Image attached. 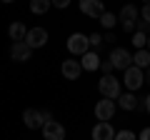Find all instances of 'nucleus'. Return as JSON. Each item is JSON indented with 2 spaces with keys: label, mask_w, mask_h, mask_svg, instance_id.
I'll return each mask as SVG.
<instances>
[{
  "label": "nucleus",
  "mask_w": 150,
  "mask_h": 140,
  "mask_svg": "<svg viewBox=\"0 0 150 140\" xmlns=\"http://www.w3.org/2000/svg\"><path fill=\"white\" fill-rule=\"evenodd\" d=\"M98 90L108 100H118L120 98V80H115V75H103L98 80Z\"/></svg>",
  "instance_id": "obj_1"
},
{
  "label": "nucleus",
  "mask_w": 150,
  "mask_h": 140,
  "mask_svg": "<svg viewBox=\"0 0 150 140\" xmlns=\"http://www.w3.org/2000/svg\"><path fill=\"white\" fill-rule=\"evenodd\" d=\"M68 50H70V55H78V58H83V55L90 50V40H88V35H83V33H73L68 38Z\"/></svg>",
  "instance_id": "obj_2"
},
{
  "label": "nucleus",
  "mask_w": 150,
  "mask_h": 140,
  "mask_svg": "<svg viewBox=\"0 0 150 140\" xmlns=\"http://www.w3.org/2000/svg\"><path fill=\"white\" fill-rule=\"evenodd\" d=\"M123 83H125V88H128L130 93H135V90H140V88L145 85V73L138 68V65H130V68L125 70Z\"/></svg>",
  "instance_id": "obj_3"
},
{
  "label": "nucleus",
  "mask_w": 150,
  "mask_h": 140,
  "mask_svg": "<svg viewBox=\"0 0 150 140\" xmlns=\"http://www.w3.org/2000/svg\"><path fill=\"white\" fill-rule=\"evenodd\" d=\"M110 63H112V68H115V70H123V73H125V70L133 65V53L125 50V48H112Z\"/></svg>",
  "instance_id": "obj_4"
},
{
  "label": "nucleus",
  "mask_w": 150,
  "mask_h": 140,
  "mask_svg": "<svg viewBox=\"0 0 150 140\" xmlns=\"http://www.w3.org/2000/svg\"><path fill=\"white\" fill-rule=\"evenodd\" d=\"M138 15H140V10L135 5H123L120 8L118 20H123V30L125 33H135V20H138Z\"/></svg>",
  "instance_id": "obj_5"
},
{
  "label": "nucleus",
  "mask_w": 150,
  "mask_h": 140,
  "mask_svg": "<svg viewBox=\"0 0 150 140\" xmlns=\"http://www.w3.org/2000/svg\"><path fill=\"white\" fill-rule=\"evenodd\" d=\"M48 43V30L45 28H30L25 35V45L30 50H38V48H43V45Z\"/></svg>",
  "instance_id": "obj_6"
},
{
  "label": "nucleus",
  "mask_w": 150,
  "mask_h": 140,
  "mask_svg": "<svg viewBox=\"0 0 150 140\" xmlns=\"http://www.w3.org/2000/svg\"><path fill=\"white\" fill-rule=\"evenodd\" d=\"M23 123H25L28 130H43L45 118H43V110H35V108H28L23 113Z\"/></svg>",
  "instance_id": "obj_7"
},
{
  "label": "nucleus",
  "mask_w": 150,
  "mask_h": 140,
  "mask_svg": "<svg viewBox=\"0 0 150 140\" xmlns=\"http://www.w3.org/2000/svg\"><path fill=\"white\" fill-rule=\"evenodd\" d=\"M112 115H115V100H98L95 103V118L98 120H105V123H110Z\"/></svg>",
  "instance_id": "obj_8"
},
{
  "label": "nucleus",
  "mask_w": 150,
  "mask_h": 140,
  "mask_svg": "<svg viewBox=\"0 0 150 140\" xmlns=\"http://www.w3.org/2000/svg\"><path fill=\"white\" fill-rule=\"evenodd\" d=\"M43 138L45 140H65V128L58 120H45L43 125Z\"/></svg>",
  "instance_id": "obj_9"
},
{
  "label": "nucleus",
  "mask_w": 150,
  "mask_h": 140,
  "mask_svg": "<svg viewBox=\"0 0 150 140\" xmlns=\"http://www.w3.org/2000/svg\"><path fill=\"white\" fill-rule=\"evenodd\" d=\"M80 13L88 18H100L105 13V5L103 0H80Z\"/></svg>",
  "instance_id": "obj_10"
},
{
  "label": "nucleus",
  "mask_w": 150,
  "mask_h": 140,
  "mask_svg": "<svg viewBox=\"0 0 150 140\" xmlns=\"http://www.w3.org/2000/svg\"><path fill=\"white\" fill-rule=\"evenodd\" d=\"M60 73H63V78L65 80H78L80 78V73H83V68H80V60H63V68H60Z\"/></svg>",
  "instance_id": "obj_11"
},
{
  "label": "nucleus",
  "mask_w": 150,
  "mask_h": 140,
  "mask_svg": "<svg viewBox=\"0 0 150 140\" xmlns=\"http://www.w3.org/2000/svg\"><path fill=\"white\" fill-rule=\"evenodd\" d=\"M93 140H115V130H112L110 123H105V120H100V123H95V128H93Z\"/></svg>",
  "instance_id": "obj_12"
},
{
  "label": "nucleus",
  "mask_w": 150,
  "mask_h": 140,
  "mask_svg": "<svg viewBox=\"0 0 150 140\" xmlns=\"http://www.w3.org/2000/svg\"><path fill=\"white\" fill-rule=\"evenodd\" d=\"M30 55H33V50L25 45V40H20V43H13V48H10V58L15 60V63H28V60H30Z\"/></svg>",
  "instance_id": "obj_13"
},
{
  "label": "nucleus",
  "mask_w": 150,
  "mask_h": 140,
  "mask_svg": "<svg viewBox=\"0 0 150 140\" xmlns=\"http://www.w3.org/2000/svg\"><path fill=\"white\" fill-rule=\"evenodd\" d=\"M80 68L88 70V73H95V70H100V55L93 53V50H88V53L80 58Z\"/></svg>",
  "instance_id": "obj_14"
},
{
  "label": "nucleus",
  "mask_w": 150,
  "mask_h": 140,
  "mask_svg": "<svg viewBox=\"0 0 150 140\" xmlns=\"http://www.w3.org/2000/svg\"><path fill=\"white\" fill-rule=\"evenodd\" d=\"M133 65H138L140 70H148V68H150V50H148V48L135 50V55H133Z\"/></svg>",
  "instance_id": "obj_15"
},
{
  "label": "nucleus",
  "mask_w": 150,
  "mask_h": 140,
  "mask_svg": "<svg viewBox=\"0 0 150 140\" xmlns=\"http://www.w3.org/2000/svg\"><path fill=\"white\" fill-rule=\"evenodd\" d=\"M8 35H10V40H13V43H20V40H25L28 28L23 25V23H13V25L8 28Z\"/></svg>",
  "instance_id": "obj_16"
},
{
  "label": "nucleus",
  "mask_w": 150,
  "mask_h": 140,
  "mask_svg": "<svg viewBox=\"0 0 150 140\" xmlns=\"http://www.w3.org/2000/svg\"><path fill=\"white\" fill-rule=\"evenodd\" d=\"M118 103H120V108L123 110H135L138 108V100H135V93H120V98H118Z\"/></svg>",
  "instance_id": "obj_17"
},
{
  "label": "nucleus",
  "mask_w": 150,
  "mask_h": 140,
  "mask_svg": "<svg viewBox=\"0 0 150 140\" xmlns=\"http://www.w3.org/2000/svg\"><path fill=\"white\" fill-rule=\"evenodd\" d=\"M50 8H53L50 0H30V13H35V15H45Z\"/></svg>",
  "instance_id": "obj_18"
},
{
  "label": "nucleus",
  "mask_w": 150,
  "mask_h": 140,
  "mask_svg": "<svg viewBox=\"0 0 150 140\" xmlns=\"http://www.w3.org/2000/svg\"><path fill=\"white\" fill-rule=\"evenodd\" d=\"M130 43L135 45V50H143L145 45H148V35H145V33H140V30H135V33H133V40H130Z\"/></svg>",
  "instance_id": "obj_19"
},
{
  "label": "nucleus",
  "mask_w": 150,
  "mask_h": 140,
  "mask_svg": "<svg viewBox=\"0 0 150 140\" xmlns=\"http://www.w3.org/2000/svg\"><path fill=\"white\" fill-rule=\"evenodd\" d=\"M98 20H100V23H103V28H108V30H110V28H115V15H112V13H108V10L103 13Z\"/></svg>",
  "instance_id": "obj_20"
},
{
  "label": "nucleus",
  "mask_w": 150,
  "mask_h": 140,
  "mask_svg": "<svg viewBox=\"0 0 150 140\" xmlns=\"http://www.w3.org/2000/svg\"><path fill=\"white\" fill-rule=\"evenodd\" d=\"M115 140H138V138L133 130H120V133H115Z\"/></svg>",
  "instance_id": "obj_21"
},
{
  "label": "nucleus",
  "mask_w": 150,
  "mask_h": 140,
  "mask_svg": "<svg viewBox=\"0 0 150 140\" xmlns=\"http://www.w3.org/2000/svg\"><path fill=\"white\" fill-rule=\"evenodd\" d=\"M88 40H90V48H98V45L103 43V35H98V33H93V35H88Z\"/></svg>",
  "instance_id": "obj_22"
},
{
  "label": "nucleus",
  "mask_w": 150,
  "mask_h": 140,
  "mask_svg": "<svg viewBox=\"0 0 150 140\" xmlns=\"http://www.w3.org/2000/svg\"><path fill=\"white\" fill-rule=\"evenodd\" d=\"M140 15H143V20H145V23H150V3H145V5H143Z\"/></svg>",
  "instance_id": "obj_23"
},
{
  "label": "nucleus",
  "mask_w": 150,
  "mask_h": 140,
  "mask_svg": "<svg viewBox=\"0 0 150 140\" xmlns=\"http://www.w3.org/2000/svg\"><path fill=\"white\" fill-rule=\"evenodd\" d=\"M50 3H53L55 8H60V10H65V8L70 5V0H50Z\"/></svg>",
  "instance_id": "obj_24"
},
{
  "label": "nucleus",
  "mask_w": 150,
  "mask_h": 140,
  "mask_svg": "<svg viewBox=\"0 0 150 140\" xmlns=\"http://www.w3.org/2000/svg\"><path fill=\"white\" fill-rule=\"evenodd\" d=\"M135 30H140V33L150 30V23H145V20H138V25H135Z\"/></svg>",
  "instance_id": "obj_25"
},
{
  "label": "nucleus",
  "mask_w": 150,
  "mask_h": 140,
  "mask_svg": "<svg viewBox=\"0 0 150 140\" xmlns=\"http://www.w3.org/2000/svg\"><path fill=\"white\" fill-rule=\"evenodd\" d=\"M100 70H105V75H110V70H112V63H110V60L100 63Z\"/></svg>",
  "instance_id": "obj_26"
},
{
  "label": "nucleus",
  "mask_w": 150,
  "mask_h": 140,
  "mask_svg": "<svg viewBox=\"0 0 150 140\" xmlns=\"http://www.w3.org/2000/svg\"><path fill=\"white\" fill-rule=\"evenodd\" d=\"M138 140H150V128H143V130H140Z\"/></svg>",
  "instance_id": "obj_27"
},
{
  "label": "nucleus",
  "mask_w": 150,
  "mask_h": 140,
  "mask_svg": "<svg viewBox=\"0 0 150 140\" xmlns=\"http://www.w3.org/2000/svg\"><path fill=\"white\" fill-rule=\"evenodd\" d=\"M145 110H148V113H150V95L145 98Z\"/></svg>",
  "instance_id": "obj_28"
},
{
  "label": "nucleus",
  "mask_w": 150,
  "mask_h": 140,
  "mask_svg": "<svg viewBox=\"0 0 150 140\" xmlns=\"http://www.w3.org/2000/svg\"><path fill=\"white\" fill-rule=\"evenodd\" d=\"M145 83L150 85V68H148V73H145Z\"/></svg>",
  "instance_id": "obj_29"
},
{
  "label": "nucleus",
  "mask_w": 150,
  "mask_h": 140,
  "mask_svg": "<svg viewBox=\"0 0 150 140\" xmlns=\"http://www.w3.org/2000/svg\"><path fill=\"white\" fill-rule=\"evenodd\" d=\"M145 48H148V50H150V35H148V45H145Z\"/></svg>",
  "instance_id": "obj_30"
},
{
  "label": "nucleus",
  "mask_w": 150,
  "mask_h": 140,
  "mask_svg": "<svg viewBox=\"0 0 150 140\" xmlns=\"http://www.w3.org/2000/svg\"><path fill=\"white\" fill-rule=\"evenodd\" d=\"M3 3H15V0H3Z\"/></svg>",
  "instance_id": "obj_31"
},
{
  "label": "nucleus",
  "mask_w": 150,
  "mask_h": 140,
  "mask_svg": "<svg viewBox=\"0 0 150 140\" xmlns=\"http://www.w3.org/2000/svg\"><path fill=\"white\" fill-rule=\"evenodd\" d=\"M145 3H150V0H145Z\"/></svg>",
  "instance_id": "obj_32"
}]
</instances>
